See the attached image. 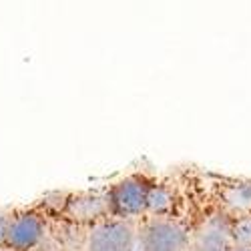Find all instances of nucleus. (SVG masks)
<instances>
[{
  "instance_id": "obj_1",
  "label": "nucleus",
  "mask_w": 251,
  "mask_h": 251,
  "mask_svg": "<svg viewBox=\"0 0 251 251\" xmlns=\"http://www.w3.org/2000/svg\"><path fill=\"white\" fill-rule=\"evenodd\" d=\"M191 231L193 227L173 215L149 217L137 233V247L141 251H187Z\"/></svg>"
},
{
  "instance_id": "obj_2",
  "label": "nucleus",
  "mask_w": 251,
  "mask_h": 251,
  "mask_svg": "<svg viewBox=\"0 0 251 251\" xmlns=\"http://www.w3.org/2000/svg\"><path fill=\"white\" fill-rule=\"evenodd\" d=\"M151 181L143 175H129L117 183H113L107 195L109 217L119 221H131L147 213V193Z\"/></svg>"
},
{
  "instance_id": "obj_3",
  "label": "nucleus",
  "mask_w": 251,
  "mask_h": 251,
  "mask_svg": "<svg viewBox=\"0 0 251 251\" xmlns=\"http://www.w3.org/2000/svg\"><path fill=\"white\" fill-rule=\"evenodd\" d=\"M211 197L215 211L227 219L251 215V179L241 177H213Z\"/></svg>"
},
{
  "instance_id": "obj_4",
  "label": "nucleus",
  "mask_w": 251,
  "mask_h": 251,
  "mask_svg": "<svg viewBox=\"0 0 251 251\" xmlns=\"http://www.w3.org/2000/svg\"><path fill=\"white\" fill-rule=\"evenodd\" d=\"M137 233L129 221L104 219L91 225L85 237V251H135Z\"/></svg>"
},
{
  "instance_id": "obj_5",
  "label": "nucleus",
  "mask_w": 251,
  "mask_h": 251,
  "mask_svg": "<svg viewBox=\"0 0 251 251\" xmlns=\"http://www.w3.org/2000/svg\"><path fill=\"white\" fill-rule=\"evenodd\" d=\"M47 235V221L45 215L23 209V211H12L4 247L10 251H36L38 245L45 241Z\"/></svg>"
},
{
  "instance_id": "obj_6",
  "label": "nucleus",
  "mask_w": 251,
  "mask_h": 251,
  "mask_svg": "<svg viewBox=\"0 0 251 251\" xmlns=\"http://www.w3.org/2000/svg\"><path fill=\"white\" fill-rule=\"evenodd\" d=\"M231 219L213 211L203 217V221L193 227L191 231V251H231V231H229Z\"/></svg>"
},
{
  "instance_id": "obj_7",
  "label": "nucleus",
  "mask_w": 251,
  "mask_h": 251,
  "mask_svg": "<svg viewBox=\"0 0 251 251\" xmlns=\"http://www.w3.org/2000/svg\"><path fill=\"white\" fill-rule=\"evenodd\" d=\"M62 215L75 223L95 225L109 219V207L104 191H85L67 195L62 203Z\"/></svg>"
},
{
  "instance_id": "obj_8",
  "label": "nucleus",
  "mask_w": 251,
  "mask_h": 251,
  "mask_svg": "<svg viewBox=\"0 0 251 251\" xmlns=\"http://www.w3.org/2000/svg\"><path fill=\"white\" fill-rule=\"evenodd\" d=\"M175 207V191L167 183L151 181L149 193H147V213L149 217H167L173 215Z\"/></svg>"
},
{
  "instance_id": "obj_9",
  "label": "nucleus",
  "mask_w": 251,
  "mask_h": 251,
  "mask_svg": "<svg viewBox=\"0 0 251 251\" xmlns=\"http://www.w3.org/2000/svg\"><path fill=\"white\" fill-rule=\"evenodd\" d=\"M229 231L233 249H251V215L231 219Z\"/></svg>"
},
{
  "instance_id": "obj_10",
  "label": "nucleus",
  "mask_w": 251,
  "mask_h": 251,
  "mask_svg": "<svg viewBox=\"0 0 251 251\" xmlns=\"http://www.w3.org/2000/svg\"><path fill=\"white\" fill-rule=\"evenodd\" d=\"M10 217H12V211H0V247H4Z\"/></svg>"
},
{
  "instance_id": "obj_11",
  "label": "nucleus",
  "mask_w": 251,
  "mask_h": 251,
  "mask_svg": "<svg viewBox=\"0 0 251 251\" xmlns=\"http://www.w3.org/2000/svg\"><path fill=\"white\" fill-rule=\"evenodd\" d=\"M231 251H251V249H231Z\"/></svg>"
},
{
  "instance_id": "obj_12",
  "label": "nucleus",
  "mask_w": 251,
  "mask_h": 251,
  "mask_svg": "<svg viewBox=\"0 0 251 251\" xmlns=\"http://www.w3.org/2000/svg\"><path fill=\"white\" fill-rule=\"evenodd\" d=\"M0 251H10V249H6V247H0Z\"/></svg>"
},
{
  "instance_id": "obj_13",
  "label": "nucleus",
  "mask_w": 251,
  "mask_h": 251,
  "mask_svg": "<svg viewBox=\"0 0 251 251\" xmlns=\"http://www.w3.org/2000/svg\"><path fill=\"white\" fill-rule=\"evenodd\" d=\"M36 251H40V249H36Z\"/></svg>"
}]
</instances>
